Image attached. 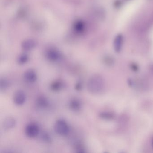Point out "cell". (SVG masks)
Masks as SVG:
<instances>
[{
  "mask_svg": "<svg viewBox=\"0 0 153 153\" xmlns=\"http://www.w3.org/2000/svg\"><path fill=\"white\" fill-rule=\"evenodd\" d=\"M152 146H153V140H152Z\"/></svg>",
  "mask_w": 153,
  "mask_h": 153,
  "instance_id": "17",
  "label": "cell"
},
{
  "mask_svg": "<svg viewBox=\"0 0 153 153\" xmlns=\"http://www.w3.org/2000/svg\"><path fill=\"white\" fill-rule=\"evenodd\" d=\"M74 149L77 153H85V146L81 143H77L74 146Z\"/></svg>",
  "mask_w": 153,
  "mask_h": 153,
  "instance_id": "12",
  "label": "cell"
},
{
  "mask_svg": "<svg viewBox=\"0 0 153 153\" xmlns=\"http://www.w3.org/2000/svg\"><path fill=\"white\" fill-rule=\"evenodd\" d=\"M41 139L43 141L46 143H49L51 141V138L50 134L45 131H44L41 134Z\"/></svg>",
  "mask_w": 153,
  "mask_h": 153,
  "instance_id": "13",
  "label": "cell"
},
{
  "mask_svg": "<svg viewBox=\"0 0 153 153\" xmlns=\"http://www.w3.org/2000/svg\"><path fill=\"white\" fill-rule=\"evenodd\" d=\"M24 78L25 80L28 83H34L37 80V74L34 70L29 69L25 71Z\"/></svg>",
  "mask_w": 153,
  "mask_h": 153,
  "instance_id": "5",
  "label": "cell"
},
{
  "mask_svg": "<svg viewBox=\"0 0 153 153\" xmlns=\"http://www.w3.org/2000/svg\"><path fill=\"white\" fill-rule=\"evenodd\" d=\"M28 60V58L27 56L25 55H21L18 60V62L19 64H24L26 63L27 61Z\"/></svg>",
  "mask_w": 153,
  "mask_h": 153,
  "instance_id": "15",
  "label": "cell"
},
{
  "mask_svg": "<svg viewBox=\"0 0 153 153\" xmlns=\"http://www.w3.org/2000/svg\"><path fill=\"white\" fill-rule=\"evenodd\" d=\"M63 87H64L63 82L60 79L54 80L50 85V88L52 91L54 92L60 91L63 88Z\"/></svg>",
  "mask_w": 153,
  "mask_h": 153,
  "instance_id": "9",
  "label": "cell"
},
{
  "mask_svg": "<svg viewBox=\"0 0 153 153\" xmlns=\"http://www.w3.org/2000/svg\"><path fill=\"white\" fill-rule=\"evenodd\" d=\"M35 105L38 109H45L49 107L50 102L44 96H40L36 98Z\"/></svg>",
  "mask_w": 153,
  "mask_h": 153,
  "instance_id": "6",
  "label": "cell"
},
{
  "mask_svg": "<svg viewBox=\"0 0 153 153\" xmlns=\"http://www.w3.org/2000/svg\"><path fill=\"white\" fill-rule=\"evenodd\" d=\"M68 105L70 109L72 111H79L82 108V102L78 98H72L69 102Z\"/></svg>",
  "mask_w": 153,
  "mask_h": 153,
  "instance_id": "7",
  "label": "cell"
},
{
  "mask_svg": "<svg viewBox=\"0 0 153 153\" xmlns=\"http://www.w3.org/2000/svg\"><path fill=\"white\" fill-rule=\"evenodd\" d=\"M10 86V82L7 79L1 78L0 80V89L1 91H4L8 88Z\"/></svg>",
  "mask_w": 153,
  "mask_h": 153,
  "instance_id": "11",
  "label": "cell"
},
{
  "mask_svg": "<svg viewBox=\"0 0 153 153\" xmlns=\"http://www.w3.org/2000/svg\"><path fill=\"white\" fill-rule=\"evenodd\" d=\"M48 58L50 60L55 61L59 59V55L57 53L52 52L48 54Z\"/></svg>",
  "mask_w": 153,
  "mask_h": 153,
  "instance_id": "14",
  "label": "cell"
},
{
  "mask_svg": "<svg viewBox=\"0 0 153 153\" xmlns=\"http://www.w3.org/2000/svg\"><path fill=\"white\" fill-rule=\"evenodd\" d=\"M26 100V95L24 91L18 90L15 92L13 97L14 103L16 105L20 106L23 105Z\"/></svg>",
  "mask_w": 153,
  "mask_h": 153,
  "instance_id": "4",
  "label": "cell"
},
{
  "mask_svg": "<svg viewBox=\"0 0 153 153\" xmlns=\"http://www.w3.org/2000/svg\"><path fill=\"white\" fill-rule=\"evenodd\" d=\"M16 125V120L13 117H7L3 122V128L6 129L13 128Z\"/></svg>",
  "mask_w": 153,
  "mask_h": 153,
  "instance_id": "10",
  "label": "cell"
},
{
  "mask_svg": "<svg viewBox=\"0 0 153 153\" xmlns=\"http://www.w3.org/2000/svg\"><path fill=\"white\" fill-rule=\"evenodd\" d=\"M123 43V37L121 34L116 36L114 42V48L116 52H120L121 50Z\"/></svg>",
  "mask_w": 153,
  "mask_h": 153,
  "instance_id": "8",
  "label": "cell"
},
{
  "mask_svg": "<svg viewBox=\"0 0 153 153\" xmlns=\"http://www.w3.org/2000/svg\"><path fill=\"white\" fill-rule=\"evenodd\" d=\"M75 88L77 91H81L83 88V84L81 81H78L76 82L75 86Z\"/></svg>",
  "mask_w": 153,
  "mask_h": 153,
  "instance_id": "16",
  "label": "cell"
},
{
  "mask_svg": "<svg viewBox=\"0 0 153 153\" xmlns=\"http://www.w3.org/2000/svg\"><path fill=\"white\" fill-rule=\"evenodd\" d=\"M40 132L39 126L34 123H31L27 125L25 129L26 135L29 138H34Z\"/></svg>",
  "mask_w": 153,
  "mask_h": 153,
  "instance_id": "3",
  "label": "cell"
},
{
  "mask_svg": "<svg viewBox=\"0 0 153 153\" xmlns=\"http://www.w3.org/2000/svg\"><path fill=\"white\" fill-rule=\"evenodd\" d=\"M104 87V81L100 75L95 74L91 76L87 84L88 92L92 94H98L101 92Z\"/></svg>",
  "mask_w": 153,
  "mask_h": 153,
  "instance_id": "1",
  "label": "cell"
},
{
  "mask_svg": "<svg viewBox=\"0 0 153 153\" xmlns=\"http://www.w3.org/2000/svg\"><path fill=\"white\" fill-rule=\"evenodd\" d=\"M54 130L60 136H67L70 132V128L67 122L63 119L57 120L54 124Z\"/></svg>",
  "mask_w": 153,
  "mask_h": 153,
  "instance_id": "2",
  "label": "cell"
}]
</instances>
